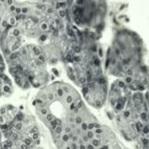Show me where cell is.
Segmentation results:
<instances>
[{
	"mask_svg": "<svg viewBox=\"0 0 149 149\" xmlns=\"http://www.w3.org/2000/svg\"><path fill=\"white\" fill-rule=\"evenodd\" d=\"M0 129L3 148H32L39 146L41 133L33 116L23 113L18 108L7 105L0 109Z\"/></svg>",
	"mask_w": 149,
	"mask_h": 149,
	"instance_id": "3",
	"label": "cell"
},
{
	"mask_svg": "<svg viewBox=\"0 0 149 149\" xmlns=\"http://www.w3.org/2000/svg\"><path fill=\"white\" fill-rule=\"evenodd\" d=\"M38 1H40L42 3L52 5L58 10H65L66 9V3L68 2V0H38Z\"/></svg>",
	"mask_w": 149,
	"mask_h": 149,
	"instance_id": "7",
	"label": "cell"
},
{
	"mask_svg": "<svg viewBox=\"0 0 149 149\" xmlns=\"http://www.w3.org/2000/svg\"><path fill=\"white\" fill-rule=\"evenodd\" d=\"M13 87L10 79L4 74H0V97L9 96L12 93Z\"/></svg>",
	"mask_w": 149,
	"mask_h": 149,
	"instance_id": "6",
	"label": "cell"
},
{
	"mask_svg": "<svg viewBox=\"0 0 149 149\" xmlns=\"http://www.w3.org/2000/svg\"><path fill=\"white\" fill-rule=\"evenodd\" d=\"M81 88L85 100L92 107L95 108L103 107L107 96V88L104 78L88 83Z\"/></svg>",
	"mask_w": 149,
	"mask_h": 149,
	"instance_id": "5",
	"label": "cell"
},
{
	"mask_svg": "<svg viewBox=\"0 0 149 149\" xmlns=\"http://www.w3.org/2000/svg\"><path fill=\"white\" fill-rule=\"evenodd\" d=\"M5 68H6V65H5L4 59L3 58L2 55L0 54V74H3V73H4Z\"/></svg>",
	"mask_w": 149,
	"mask_h": 149,
	"instance_id": "8",
	"label": "cell"
},
{
	"mask_svg": "<svg viewBox=\"0 0 149 149\" xmlns=\"http://www.w3.org/2000/svg\"><path fill=\"white\" fill-rule=\"evenodd\" d=\"M36 115L58 148H93L100 123L70 84L55 81L41 87L33 102Z\"/></svg>",
	"mask_w": 149,
	"mask_h": 149,
	"instance_id": "1",
	"label": "cell"
},
{
	"mask_svg": "<svg viewBox=\"0 0 149 149\" xmlns=\"http://www.w3.org/2000/svg\"><path fill=\"white\" fill-rule=\"evenodd\" d=\"M2 133H1V129H0V148H2Z\"/></svg>",
	"mask_w": 149,
	"mask_h": 149,
	"instance_id": "9",
	"label": "cell"
},
{
	"mask_svg": "<svg viewBox=\"0 0 149 149\" xmlns=\"http://www.w3.org/2000/svg\"><path fill=\"white\" fill-rule=\"evenodd\" d=\"M107 57V67L114 75L132 76L133 70L141 60V49L139 38L129 31H121L117 35Z\"/></svg>",
	"mask_w": 149,
	"mask_h": 149,
	"instance_id": "4",
	"label": "cell"
},
{
	"mask_svg": "<svg viewBox=\"0 0 149 149\" xmlns=\"http://www.w3.org/2000/svg\"><path fill=\"white\" fill-rule=\"evenodd\" d=\"M6 60L9 72L19 87L41 88L49 83L48 63L38 45H24L6 56Z\"/></svg>",
	"mask_w": 149,
	"mask_h": 149,
	"instance_id": "2",
	"label": "cell"
}]
</instances>
